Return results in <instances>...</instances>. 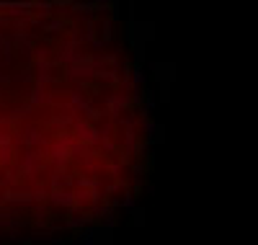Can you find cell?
<instances>
[{"mask_svg": "<svg viewBox=\"0 0 258 245\" xmlns=\"http://www.w3.org/2000/svg\"><path fill=\"white\" fill-rule=\"evenodd\" d=\"M124 106H129V101H127L124 96H111L109 98V108H111V114H114V116H116V111L124 108Z\"/></svg>", "mask_w": 258, "mask_h": 245, "instance_id": "obj_1", "label": "cell"}, {"mask_svg": "<svg viewBox=\"0 0 258 245\" xmlns=\"http://www.w3.org/2000/svg\"><path fill=\"white\" fill-rule=\"evenodd\" d=\"M31 101H34V104H47L49 98H47V93H44V88H39V85H37V91H34Z\"/></svg>", "mask_w": 258, "mask_h": 245, "instance_id": "obj_2", "label": "cell"}, {"mask_svg": "<svg viewBox=\"0 0 258 245\" xmlns=\"http://www.w3.org/2000/svg\"><path fill=\"white\" fill-rule=\"evenodd\" d=\"M10 163V147H0V165Z\"/></svg>", "mask_w": 258, "mask_h": 245, "instance_id": "obj_3", "label": "cell"}, {"mask_svg": "<svg viewBox=\"0 0 258 245\" xmlns=\"http://www.w3.org/2000/svg\"><path fill=\"white\" fill-rule=\"evenodd\" d=\"M104 41H111V24H104Z\"/></svg>", "mask_w": 258, "mask_h": 245, "instance_id": "obj_4", "label": "cell"}, {"mask_svg": "<svg viewBox=\"0 0 258 245\" xmlns=\"http://www.w3.org/2000/svg\"><path fill=\"white\" fill-rule=\"evenodd\" d=\"M142 80H145V75H142V70H134V83H137V85H140Z\"/></svg>", "mask_w": 258, "mask_h": 245, "instance_id": "obj_5", "label": "cell"}, {"mask_svg": "<svg viewBox=\"0 0 258 245\" xmlns=\"http://www.w3.org/2000/svg\"><path fill=\"white\" fill-rule=\"evenodd\" d=\"M132 199H134V196H132V194H127V196H124V202H121V204H124V207H132Z\"/></svg>", "mask_w": 258, "mask_h": 245, "instance_id": "obj_6", "label": "cell"}]
</instances>
